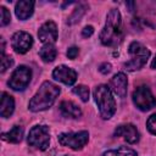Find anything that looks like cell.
<instances>
[{"mask_svg": "<svg viewBox=\"0 0 156 156\" xmlns=\"http://www.w3.org/2000/svg\"><path fill=\"white\" fill-rule=\"evenodd\" d=\"M57 26L54 21L49 20L45 23L41 24V27L38 30L39 40L44 44H54L57 40Z\"/></svg>", "mask_w": 156, "mask_h": 156, "instance_id": "10", "label": "cell"}, {"mask_svg": "<svg viewBox=\"0 0 156 156\" xmlns=\"http://www.w3.org/2000/svg\"><path fill=\"white\" fill-rule=\"evenodd\" d=\"M95 104L98 105L99 113L101 118L110 119L116 112V101L112 94V90L106 84H100L95 87L93 91Z\"/></svg>", "mask_w": 156, "mask_h": 156, "instance_id": "3", "label": "cell"}, {"mask_svg": "<svg viewBox=\"0 0 156 156\" xmlns=\"http://www.w3.org/2000/svg\"><path fill=\"white\" fill-rule=\"evenodd\" d=\"M102 156H138V152L130 147L127 146H121L118 149L113 150H107L102 154Z\"/></svg>", "mask_w": 156, "mask_h": 156, "instance_id": "19", "label": "cell"}, {"mask_svg": "<svg viewBox=\"0 0 156 156\" xmlns=\"http://www.w3.org/2000/svg\"><path fill=\"white\" fill-rule=\"evenodd\" d=\"M60 91L61 90L56 84H54L49 80L43 82V84L38 89V91L29 100L28 108L32 112H39V111L48 110L49 107H51L54 105L55 100L60 95Z\"/></svg>", "mask_w": 156, "mask_h": 156, "instance_id": "2", "label": "cell"}, {"mask_svg": "<svg viewBox=\"0 0 156 156\" xmlns=\"http://www.w3.org/2000/svg\"><path fill=\"white\" fill-rule=\"evenodd\" d=\"M111 69H112V66H111V63H108V62H104V63H101V65L99 66V71H100V73H102V74L110 73Z\"/></svg>", "mask_w": 156, "mask_h": 156, "instance_id": "26", "label": "cell"}, {"mask_svg": "<svg viewBox=\"0 0 156 156\" xmlns=\"http://www.w3.org/2000/svg\"><path fill=\"white\" fill-rule=\"evenodd\" d=\"M132 99L136 108L140 111H150L156 106V98L147 85H139L133 91Z\"/></svg>", "mask_w": 156, "mask_h": 156, "instance_id": "6", "label": "cell"}, {"mask_svg": "<svg viewBox=\"0 0 156 156\" xmlns=\"http://www.w3.org/2000/svg\"><path fill=\"white\" fill-rule=\"evenodd\" d=\"M33 45V38L24 30L16 32L11 38V46L17 54H26Z\"/></svg>", "mask_w": 156, "mask_h": 156, "instance_id": "9", "label": "cell"}, {"mask_svg": "<svg viewBox=\"0 0 156 156\" xmlns=\"http://www.w3.org/2000/svg\"><path fill=\"white\" fill-rule=\"evenodd\" d=\"M0 10H1V20H0V24L4 27V26H7V24L11 22V13H10V11H9L5 6H1Z\"/></svg>", "mask_w": 156, "mask_h": 156, "instance_id": "23", "label": "cell"}, {"mask_svg": "<svg viewBox=\"0 0 156 156\" xmlns=\"http://www.w3.org/2000/svg\"><path fill=\"white\" fill-rule=\"evenodd\" d=\"M30 79H32V69L24 65H21L12 72L7 84L11 89L16 91H21L28 87Z\"/></svg>", "mask_w": 156, "mask_h": 156, "instance_id": "8", "label": "cell"}, {"mask_svg": "<svg viewBox=\"0 0 156 156\" xmlns=\"http://www.w3.org/2000/svg\"><path fill=\"white\" fill-rule=\"evenodd\" d=\"M60 112L66 118H79L82 116L80 107L73 101H67V100L60 104Z\"/></svg>", "mask_w": 156, "mask_h": 156, "instance_id": "15", "label": "cell"}, {"mask_svg": "<svg viewBox=\"0 0 156 156\" xmlns=\"http://www.w3.org/2000/svg\"><path fill=\"white\" fill-rule=\"evenodd\" d=\"M85 9H87L85 5H79V6L72 12V15L68 17L67 23H68V24H74V23L79 22V20L82 18V16L85 13Z\"/></svg>", "mask_w": 156, "mask_h": 156, "instance_id": "21", "label": "cell"}, {"mask_svg": "<svg viewBox=\"0 0 156 156\" xmlns=\"http://www.w3.org/2000/svg\"><path fill=\"white\" fill-rule=\"evenodd\" d=\"M79 54V48L77 46H71L68 50H67V57L69 60H74Z\"/></svg>", "mask_w": 156, "mask_h": 156, "instance_id": "25", "label": "cell"}, {"mask_svg": "<svg viewBox=\"0 0 156 156\" xmlns=\"http://www.w3.org/2000/svg\"><path fill=\"white\" fill-rule=\"evenodd\" d=\"M27 141L30 146H33L40 151H45L50 144L49 127L44 126V124H37V126L32 127V129L29 130Z\"/></svg>", "mask_w": 156, "mask_h": 156, "instance_id": "5", "label": "cell"}, {"mask_svg": "<svg viewBox=\"0 0 156 156\" xmlns=\"http://www.w3.org/2000/svg\"><path fill=\"white\" fill-rule=\"evenodd\" d=\"M52 78L66 84V85H73L77 80V72L68 66L60 65V66L54 68Z\"/></svg>", "mask_w": 156, "mask_h": 156, "instance_id": "11", "label": "cell"}, {"mask_svg": "<svg viewBox=\"0 0 156 156\" xmlns=\"http://www.w3.org/2000/svg\"><path fill=\"white\" fill-rule=\"evenodd\" d=\"M57 140L58 143L62 145V146H66V147H69L72 150H82L88 140H89V133L87 130H80V132H76V133H61L58 136H57Z\"/></svg>", "mask_w": 156, "mask_h": 156, "instance_id": "7", "label": "cell"}, {"mask_svg": "<svg viewBox=\"0 0 156 156\" xmlns=\"http://www.w3.org/2000/svg\"><path fill=\"white\" fill-rule=\"evenodd\" d=\"M15 111V100L13 98L2 91L1 94V101H0V116L4 118H9Z\"/></svg>", "mask_w": 156, "mask_h": 156, "instance_id": "16", "label": "cell"}, {"mask_svg": "<svg viewBox=\"0 0 156 156\" xmlns=\"http://www.w3.org/2000/svg\"><path fill=\"white\" fill-rule=\"evenodd\" d=\"M39 56L44 62H52L57 56V50L54 44H44L39 50Z\"/></svg>", "mask_w": 156, "mask_h": 156, "instance_id": "18", "label": "cell"}, {"mask_svg": "<svg viewBox=\"0 0 156 156\" xmlns=\"http://www.w3.org/2000/svg\"><path fill=\"white\" fill-rule=\"evenodd\" d=\"M93 33H94V27H93V26H85V27L83 28V30H82V35H83L84 38L90 37Z\"/></svg>", "mask_w": 156, "mask_h": 156, "instance_id": "27", "label": "cell"}, {"mask_svg": "<svg viewBox=\"0 0 156 156\" xmlns=\"http://www.w3.org/2000/svg\"><path fill=\"white\" fill-rule=\"evenodd\" d=\"M12 65H13V58L11 56L6 55L5 51H1V60H0V67H1V69H0V72L4 73Z\"/></svg>", "mask_w": 156, "mask_h": 156, "instance_id": "22", "label": "cell"}, {"mask_svg": "<svg viewBox=\"0 0 156 156\" xmlns=\"http://www.w3.org/2000/svg\"><path fill=\"white\" fill-rule=\"evenodd\" d=\"M146 128H147V130L152 135H156V113H152L147 118V121H146Z\"/></svg>", "mask_w": 156, "mask_h": 156, "instance_id": "24", "label": "cell"}, {"mask_svg": "<svg viewBox=\"0 0 156 156\" xmlns=\"http://www.w3.org/2000/svg\"><path fill=\"white\" fill-rule=\"evenodd\" d=\"M34 12V1L29 0H21L15 6V13L18 20L26 21L28 20Z\"/></svg>", "mask_w": 156, "mask_h": 156, "instance_id": "14", "label": "cell"}, {"mask_svg": "<svg viewBox=\"0 0 156 156\" xmlns=\"http://www.w3.org/2000/svg\"><path fill=\"white\" fill-rule=\"evenodd\" d=\"M115 136H121L129 144H136L139 141V139H140L139 130L132 123L119 124L115 129Z\"/></svg>", "mask_w": 156, "mask_h": 156, "instance_id": "12", "label": "cell"}, {"mask_svg": "<svg viewBox=\"0 0 156 156\" xmlns=\"http://www.w3.org/2000/svg\"><path fill=\"white\" fill-rule=\"evenodd\" d=\"M127 87H128V80H127V76L123 72L116 73L110 80L111 90L119 98H124L127 95Z\"/></svg>", "mask_w": 156, "mask_h": 156, "instance_id": "13", "label": "cell"}, {"mask_svg": "<svg viewBox=\"0 0 156 156\" xmlns=\"http://www.w3.org/2000/svg\"><path fill=\"white\" fill-rule=\"evenodd\" d=\"M23 138V128L21 126H13L9 132L1 133V139L9 143L17 144L22 140Z\"/></svg>", "mask_w": 156, "mask_h": 156, "instance_id": "17", "label": "cell"}, {"mask_svg": "<svg viewBox=\"0 0 156 156\" xmlns=\"http://www.w3.org/2000/svg\"><path fill=\"white\" fill-rule=\"evenodd\" d=\"M72 91H73L76 95H78L83 102H87V101L89 100V94H90V91H89V88H88L87 85H84V84H78V85H76V87L72 89Z\"/></svg>", "mask_w": 156, "mask_h": 156, "instance_id": "20", "label": "cell"}, {"mask_svg": "<svg viewBox=\"0 0 156 156\" xmlns=\"http://www.w3.org/2000/svg\"><path fill=\"white\" fill-rule=\"evenodd\" d=\"M65 156H68V155H65Z\"/></svg>", "mask_w": 156, "mask_h": 156, "instance_id": "29", "label": "cell"}, {"mask_svg": "<svg viewBox=\"0 0 156 156\" xmlns=\"http://www.w3.org/2000/svg\"><path fill=\"white\" fill-rule=\"evenodd\" d=\"M151 68L152 69H156V55H155V57H154V60L151 62Z\"/></svg>", "mask_w": 156, "mask_h": 156, "instance_id": "28", "label": "cell"}, {"mask_svg": "<svg viewBox=\"0 0 156 156\" xmlns=\"http://www.w3.org/2000/svg\"><path fill=\"white\" fill-rule=\"evenodd\" d=\"M122 18L117 9H111L100 33V41L106 46H116L122 40Z\"/></svg>", "mask_w": 156, "mask_h": 156, "instance_id": "1", "label": "cell"}, {"mask_svg": "<svg viewBox=\"0 0 156 156\" xmlns=\"http://www.w3.org/2000/svg\"><path fill=\"white\" fill-rule=\"evenodd\" d=\"M128 52L130 55V60L124 62V67L130 72L143 68L151 54L150 50L139 41H132L129 44Z\"/></svg>", "mask_w": 156, "mask_h": 156, "instance_id": "4", "label": "cell"}]
</instances>
